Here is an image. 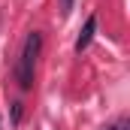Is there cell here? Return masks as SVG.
<instances>
[{
	"instance_id": "2",
	"label": "cell",
	"mask_w": 130,
	"mask_h": 130,
	"mask_svg": "<svg viewBox=\"0 0 130 130\" xmlns=\"http://www.w3.org/2000/svg\"><path fill=\"white\" fill-rule=\"evenodd\" d=\"M94 33H97V15H88V21H85V27H82V33L76 36V55H82L88 45H91V39H94Z\"/></svg>"
},
{
	"instance_id": "4",
	"label": "cell",
	"mask_w": 130,
	"mask_h": 130,
	"mask_svg": "<svg viewBox=\"0 0 130 130\" xmlns=\"http://www.w3.org/2000/svg\"><path fill=\"white\" fill-rule=\"evenodd\" d=\"M61 6H64V15H67V12L73 9V0H61Z\"/></svg>"
},
{
	"instance_id": "1",
	"label": "cell",
	"mask_w": 130,
	"mask_h": 130,
	"mask_svg": "<svg viewBox=\"0 0 130 130\" xmlns=\"http://www.w3.org/2000/svg\"><path fill=\"white\" fill-rule=\"evenodd\" d=\"M39 48H42V36H39L36 30L27 33L24 48H21V58H18V70H15L21 91H30V85H33V73H36V58H39Z\"/></svg>"
},
{
	"instance_id": "3",
	"label": "cell",
	"mask_w": 130,
	"mask_h": 130,
	"mask_svg": "<svg viewBox=\"0 0 130 130\" xmlns=\"http://www.w3.org/2000/svg\"><path fill=\"white\" fill-rule=\"evenodd\" d=\"M103 130H130V118H118L115 124H109V127H103Z\"/></svg>"
}]
</instances>
